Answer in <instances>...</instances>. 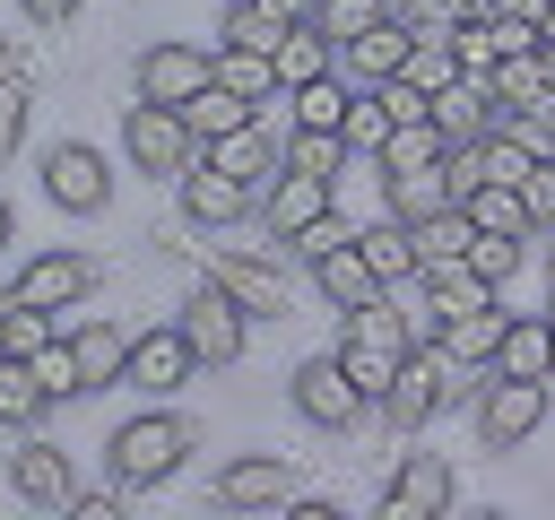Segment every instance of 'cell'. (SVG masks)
<instances>
[{"instance_id": "1", "label": "cell", "mask_w": 555, "mask_h": 520, "mask_svg": "<svg viewBox=\"0 0 555 520\" xmlns=\"http://www.w3.org/2000/svg\"><path fill=\"white\" fill-rule=\"evenodd\" d=\"M191 451H199V425H191L182 407H139V416H121V425H113V442H104L113 485H130V494H147V485L182 477V459H191Z\"/></svg>"}, {"instance_id": "2", "label": "cell", "mask_w": 555, "mask_h": 520, "mask_svg": "<svg viewBox=\"0 0 555 520\" xmlns=\"http://www.w3.org/2000/svg\"><path fill=\"white\" fill-rule=\"evenodd\" d=\"M121 165L147 173V182H182L199 165V139H191L182 104H130L121 113Z\"/></svg>"}, {"instance_id": "3", "label": "cell", "mask_w": 555, "mask_h": 520, "mask_svg": "<svg viewBox=\"0 0 555 520\" xmlns=\"http://www.w3.org/2000/svg\"><path fill=\"white\" fill-rule=\"evenodd\" d=\"M442 407H460V364L442 355V347H408V364H399V381L382 390V425L390 433H425Z\"/></svg>"}, {"instance_id": "4", "label": "cell", "mask_w": 555, "mask_h": 520, "mask_svg": "<svg viewBox=\"0 0 555 520\" xmlns=\"http://www.w3.org/2000/svg\"><path fill=\"white\" fill-rule=\"evenodd\" d=\"M286 399H295V416H304L312 433H356V425H364V407H373V399L347 381L338 347H330V355H304V364L286 373Z\"/></svg>"}, {"instance_id": "5", "label": "cell", "mask_w": 555, "mask_h": 520, "mask_svg": "<svg viewBox=\"0 0 555 520\" xmlns=\"http://www.w3.org/2000/svg\"><path fill=\"white\" fill-rule=\"evenodd\" d=\"M43 199H52L61 217H104V208H113V156L87 147V139L43 147Z\"/></svg>"}, {"instance_id": "6", "label": "cell", "mask_w": 555, "mask_h": 520, "mask_svg": "<svg viewBox=\"0 0 555 520\" xmlns=\"http://www.w3.org/2000/svg\"><path fill=\"white\" fill-rule=\"evenodd\" d=\"M477 451H520L538 425H546V381H529V373H494L486 390H477Z\"/></svg>"}, {"instance_id": "7", "label": "cell", "mask_w": 555, "mask_h": 520, "mask_svg": "<svg viewBox=\"0 0 555 520\" xmlns=\"http://www.w3.org/2000/svg\"><path fill=\"white\" fill-rule=\"evenodd\" d=\"M208 78H217V43L199 52V43H182V35L147 43V52H139V69H130L139 104H191V95H199Z\"/></svg>"}, {"instance_id": "8", "label": "cell", "mask_w": 555, "mask_h": 520, "mask_svg": "<svg viewBox=\"0 0 555 520\" xmlns=\"http://www.w3.org/2000/svg\"><path fill=\"white\" fill-rule=\"evenodd\" d=\"M182 329H191L199 364H243V347H251V312H243L217 277H199V286L182 295Z\"/></svg>"}, {"instance_id": "9", "label": "cell", "mask_w": 555, "mask_h": 520, "mask_svg": "<svg viewBox=\"0 0 555 520\" xmlns=\"http://www.w3.org/2000/svg\"><path fill=\"white\" fill-rule=\"evenodd\" d=\"M460 503V477H451V459H434V451H408L390 477H382V520H442Z\"/></svg>"}, {"instance_id": "10", "label": "cell", "mask_w": 555, "mask_h": 520, "mask_svg": "<svg viewBox=\"0 0 555 520\" xmlns=\"http://www.w3.org/2000/svg\"><path fill=\"white\" fill-rule=\"evenodd\" d=\"M286 494H295V459L286 451H243V459H225L208 477V503L217 511H278Z\"/></svg>"}, {"instance_id": "11", "label": "cell", "mask_w": 555, "mask_h": 520, "mask_svg": "<svg viewBox=\"0 0 555 520\" xmlns=\"http://www.w3.org/2000/svg\"><path fill=\"white\" fill-rule=\"evenodd\" d=\"M191 373H199V347H191V329H182V321H165V329H139V338H130V364H121V381H130V390L173 399Z\"/></svg>"}, {"instance_id": "12", "label": "cell", "mask_w": 555, "mask_h": 520, "mask_svg": "<svg viewBox=\"0 0 555 520\" xmlns=\"http://www.w3.org/2000/svg\"><path fill=\"white\" fill-rule=\"evenodd\" d=\"M9 494H17V503H35V511H69V494H78L69 451H61V442H43V433H17V451H9Z\"/></svg>"}, {"instance_id": "13", "label": "cell", "mask_w": 555, "mask_h": 520, "mask_svg": "<svg viewBox=\"0 0 555 520\" xmlns=\"http://www.w3.org/2000/svg\"><path fill=\"white\" fill-rule=\"evenodd\" d=\"M338 199H330V173H304V165H278V182L260 191V225L269 243H295L304 225H321Z\"/></svg>"}, {"instance_id": "14", "label": "cell", "mask_w": 555, "mask_h": 520, "mask_svg": "<svg viewBox=\"0 0 555 520\" xmlns=\"http://www.w3.org/2000/svg\"><path fill=\"white\" fill-rule=\"evenodd\" d=\"M9 295H17V303H43V312H69V303L95 295V260H87V251H35V260L9 277Z\"/></svg>"}, {"instance_id": "15", "label": "cell", "mask_w": 555, "mask_h": 520, "mask_svg": "<svg viewBox=\"0 0 555 520\" xmlns=\"http://www.w3.org/2000/svg\"><path fill=\"white\" fill-rule=\"evenodd\" d=\"M408 52H416V26L390 9V17H373L356 43H338V69H347L356 87H390V78L408 69Z\"/></svg>"}, {"instance_id": "16", "label": "cell", "mask_w": 555, "mask_h": 520, "mask_svg": "<svg viewBox=\"0 0 555 520\" xmlns=\"http://www.w3.org/2000/svg\"><path fill=\"white\" fill-rule=\"evenodd\" d=\"M208 277L251 312V321H286V277H278V260H251V251H225V260H208Z\"/></svg>"}, {"instance_id": "17", "label": "cell", "mask_w": 555, "mask_h": 520, "mask_svg": "<svg viewBox=\"0 0 555 520\" xmlns=\"http://www.w3.org/2000/svg\"><path fill=\"white\" fill-rule=\"evenodd\" d=\"M382 208H390L399 225H425V217L460 208V191H451V156H442V165H416V173H382Z\"/></svg>"}, {"instance_id": "18", "label": "cell", "mask_w": 555, "mask_h": 520, "mask_svg": "<svg viewBox=\"0 0 555 520\" xmlns=\"http://www.w3.org/2000/svg\"><path fill=\"white\" fill-rule=\"evenodd\" d=\"M251 182H234V173H217V165H191L182 173V217L208 234V225H234V217H251Z\"/></svg>"}, {"instance_id": "19", "label": "cell", "mask_w": 555, "mask_h": 520, "mask_svg": "<svg viewBox=\"0 0 555 520\" xmlns=\"http://www.w3.org/2000/svg\"><path fill=\"white\" fill-rule=\"evenodd\" d=\"M312 286H321V303H330V312H356V303H373V295H390V286L373 277V260L356 251V234H347V243H330V251L312 260Z\"/></svg>"}, {"instance_id": "20", "label": "cell", "mask_w": 555, "mask_h": 520, "mask_svg": "<svg viewBox=\"0 0 555 520\" xmlns=\"http://www.w3.org/2000/svg\"><path fill=\"white\" fill-rule=\"evenodd\" d=\"M494 373L555 381V321H546V312H512V321H503V338H494Z\"/></svg>"}, {"instance_id": "21", "label": "cell", "mask_w": 555, "mask_h": 520, "mask_svg": "<svg viewBox=\"0 0 555 520\" xmlns=\"http://www.w3.org/2000/svg\"><path fill=\"white\" fill-rule=\"evenodd\" d=\"M434 130H442L451 147L486 139V130H494V87H486V78H451V87H434Z\"/></svg>"}, {"instance_id": "22", "label": "cell", "mask_w": 555, "mask_h": 520, "mask_svg": "<svg viewBox=\"0 0 555 520\" xmlns=\"http://www.w3.org/2000/svg\"><path fill=\"white\" fill-rule=\"evenodd\" d=\"M356 251L373 260V277H382V286H416V277H425V260H416V234H408L390 208H382L373 225H356Z\"/></svg>"}, {"instance_id": "23", "label": "cell", "mask_w": 555, "mask_h": 520, "mask_svg": "<svg viewBox=\"0 0 555 520\" xmlns=\"http://www.w3.org/2000/svg\"><path fill=\"white\" fill-rule=\"evenodd\" d=\"M69 355H78V390H113L121 364H130V329L121 321H78L69 329Z\"/></svg>"}, {"instance_id": "24", "label": "cell", "mask_w": 555, "mask_h": 520, "mask_svg": "<svg viewBox=\"0 0 555 520\" xmlns=\"http://www.w3.org/2000/svg\"><path fill=\"white\" fill-rule=\"evenodd\" d=\"M468 165H477V182H520V191H529L546 156H538L520 130H486V139H468Z\"/></svg>"}, {"instance_id": "25", "label": "cell", "mask_w": 555, "mask_h": 520, "mask_svg": "<svg viewBox=\"0 0 555 520\" xmlns=\"http://www.w3.org/2000/svg\"><path fill=\"white\" fill-rule=\"evenodd\" d=\"M460 208H468L486 234H538V225H546V217H538V199H529L520 182H477Z\"/></svg>"}, {"instance_id": "26", "label": "cell", "mask_w": 555, "mask_h": 520, "mask_svg": "<svg viewBox=\"0 0 555 520\" xmlns=\"http://www.w3.org/2000/svg\"><path fill=\"white\" fill-rule=\"evenodd\" d=\"M503 321H512L503 303H468V312H451V321H442V355L494 373V338H503Z\"/></svg>"}, {"instance_id": "27", "label": "cell", "mask_w": 555, "mask_h": 520, "mask_svg": "<svg viewBox=\"0 0 555 520\" xmlns=\"http://www.w3.org/2000/svg\"><path fill=\"white\" fill-rule=\"evenodd\" d=\"M347 95H356V78L347 69H321V78L286 87V113H295V130H338L347 121Z\"/></svg>"}, {"instance_id": "28", "label": "cell", "mask_w": 555, "mask_h": 520, "mask_svg": "<svg viewBox=\"0 0 555 520\" xmlns=\"http://www.w3.org/2000/svg\"><path fill=\"white\" fill-rule=\"evenodd\" d=\"M43 407H52L43 373H35L26 355H0V425H9V433H35V425H43Z\"/></svg>"}, {"instance_id": "29", "label": "cell", "mask_w": 555, "mask_h": 520, "mask_svg": "<svg viewBox=\"0 0 555 520\" xmlns=\"http://www.w3.org/2000/svg\"><path fill=\"white\" fill-rule=\"evenodd\" d=\"M182 121H191V139H199V147H208V139H225V130H243V121H260V104H251V95H234V87H217V78H208V87H199V95H191V104H182Z\"/></svg>"}, {"instance_id": "30", "label": "cell", "mask_w": 555, "mask_h": 520, "mask_svg": "<svg viewBox=\"0 0 555 520\" xmlns=\"http://www.w3.org/2000/svg\"><path fill=\"white\" fill-rule=\"evenodd\" d=\"M338 364H347V381H356V390H364V399L382 407V390L399 381L408 347H382V338H347V329H338Z\"/></svg>"}, {"instance_id": "31", "label": "cell", "mask_w": 555, "mask_h": 520, "mask_svg": "<svg viewBox=\"0 0 555 520\" xmlns=\"http://www.w3.org/2000/svg\"><path fill=\"white\" fill-rule=\"evenodd\" d=\"M61 329H69L61 312H43V303H17V295H0V355H26V364H35V355H43V347H52Z\"/></svg>"}, {"instance_id": "32", "label": "cell", "mask_w": 555, "mask_h": 520, "mask_svg": "<svg viewBox=\"0 0 555 520\" xmlns=\"http://www.w3.org/2000/svg\"><path fill=\"white\" fill-rule=\"evenodd\" d=\"M321 69H338V43H330L312 17H295V26L278 35V78H286V87H304V78H321Z\"/></svg>"}, {"instance_id": "33", "label": "cell", "mask_w": 555, "mask_h": 520, "mask_svg": "<svg viewBox=\"0 0 555 520\" xmlns=\"http://www.w3.org/2000/svg\"><path fill=\"white\" fill-rule=\"evenodd\" d=\"M217 87H234V95L269 104L286 78H278V52H251V43H217Z\"/></svg>"}, {"instance_id": "34", "label": "cell", "mask_w": 555, "mask_h": 520, "mask_svg": "<svg viewBox=\"0 0 555 520\" xmlns=\"http://www.w3.org/2000/svg\"><path fill=\"white\" fill-rule=\"evenodd\" d=\"M390 130H399V121H390V95H382V87H356V95H347V121H338L347 156H382Z\"/></svg>"}, {"instance_id": "35", "label": "cell", "mask_w": 555, "mask_h": 520, "mask_svg": "<svg viewBox=\"0 0 555 520\" xmlns=\"http://www.w3.org/2000/svg\"><path fill=\"white\" fill-rule=\"evenodd\" d=\"M442 156H451V139H442L434 121H399L373 165H382V173H416V165H442Z\"/></svg>"}, {"instance_id": "36", "label": "cell", "mask_w": 555, "mask_h": 520, "mask_svg": "<svg viewBox=\"0 0 555 520\" xmlns=\"http://www.w3.org/2000/svg\"><path fill=\"white\" fill-rule=\"evenodd\" d=\"M408 234H416V260H425V269H442V260H468L477 217H468V208H442V217H425V225H408Z\"/></svg>"}, {"instance_id": "37", "label": "cell", "mask_w": 555, "mask_h": 520, "mask_svg": "<svg viewBox=\"0 0 555 520\" xmlns=\"http://www.w3.org/2000/svg\"><path fill=\"white\" fill-rule=\"evenodd\" d=\"M416 286H425V295H434L442 312H468V303H494V286H486V277H477L468 260H442V269H425Z\"/></svg>"}, {"instance_id": "38", "label": "cell", "mask_w": 555, "mask_h": 520, "mask_svg": "<svg viewBox=\"0 0 555 520\" xmlns=\"http://www.w3.org/2000/svg\"><path fill=\"white\" fill-rule=\"evenodd\" d=\"M399 78L434 95V87H451V78H468V69H460V52H451V35H416V52H408V69H399Z\"/></svg>"}, {"instance_id": "39", "label": "cell", "mask_w": 555, "mask_h": 520, "mask_svg": "<svg viewBox=\"0 0 555 520\" xmlns=\"http://www.w3.org/2000/svg\"><path fill=\"white\" fill-rule=\"evenodd\" d=\"M520 260H529V234H486V225H477V243H468V269H477L486 286H503Z\"/></svg>"}, {"instance_id": "40", "label": "cell", "mask_w": 555, "mask_h": 520, "mask_svg": "<svg viewBox=\"0 0 555 520\" xmlns=\"http://www.w3.org/2000/svg\"><path fill=\"white\" fill-rule=\"evenodd\" d=\"M373 17H390V0H312V26H321L330 43H356Z\"/></svg>"}, {"instance_id": "41", "label": "cell", "mask_w": 555, "mask_h": 520, "mask_svg": "<svg viewBox=\"0 0 555 520\" xmlns=\"http://www.w3.org/2000/svg\"><path fill=\"white\" fill-rule=\"evenodd\" d=\"M278 35H286V17H269V9H251V0H225V35H217V43H251V52H278Z\"/></svg>"}, {"instance_id": "42", "label": "cell", "mask_w": 555, "mask_h": 520, "mask_svg": "<svg viewBox=\"0 0 555 520\" xmlns=\"http://www.w3.org/2000/svg\"><path fill=\"white\" fill-rule=\"evenodd\" d=\"M451 52H460V69H468V78H494V61H503V52H494V35H486V9H468V17L451 26Z\"/></svg>"}, {"instance_id": "43", "label": "cell", "mask_w": 555, "mask_h": 520, "mask_svg": "<svg viewBox=\"0 0 555 520\" xmlns=\"http://www.w3.org/2000/svg\"><path fill=\"white\" fill-rule=\"evenodd\" d=\"M286 165H304V173H338V165H347V139H338V130H286Z\"/></svg>"}, {"instance_id": "44", "label": "cell", "mask_w": 555, "mask_h": 520, "mask_svg": "<svg viewBox=\"0 0 555 520\" xmlns=\"http://www.w3.org/2000/svg\"><path fill=\"white\" fill-rule=\"evenodd\" d=\"M26 121H35V95H26V78H0V165L17 156V139H26Z\"/></svg>"}, {"instance_id": "45", "label": "cell", "mask_w": 555, "mask_h": 520, "mask_svg": "<svg viewBox=\"0 0 555 520\" xmlns=\"http://www.w3.org/2000/svg\"><path fill=\"white\" fill-rule=\"evenodd\" d=\"M35 373H43V390H52V399H87V390H78V355H69V329H61V338L35 355Z\"/></svg>"}, {"instance_id": "46", "label": "cell", "mask_w": 555, "mask_h": 520, "mask_svg": "<svg viewBox=\"0 0 555 520\" xmlns=\"http://www.w3.org/2000/svg\"><path fill=\"white\" fill-rule=\"evenodd\" d=\"M399 17H408L416 35H451V26L468 17V0H399Z\"/></svg>"}, {"instance_id": "47", "label": "cell", "mask_w": 555, "mask_h": 520, "mask_svg": "<svg viewBox=\"0 0 555 520\" xmlns=\"http://www.w3.org/2000/svg\"><path fill=\"white\" fill-rule=\"evenodd\" d=\"M330 243H347V225H338V208H330V217H321V225H304V234H295V243H286V251H295V260H304V269H312V260H321V251H330Z\"/></svg>"}, {"instance_id": "48", "label": "cell", "mask_w": 555, "mask_h": 520, "mask_svg": "<svg viewBox=\"0 0 555 520\" xmlns=\"http://www.w3.org/2000/svg\"><path fill=\"white\" fill-rule=\"evenodd\" d=\"M442 321H451V312H442L434 295H416V303H408V347H442Z\"/></svg>"}, {"instance_id": "49", "label": "cell", "mask_w": 555, "mask_h": 520, "mask_svg": "<svg viewBox=\"0 0 555 520\" xmlns=\"http://www.w3.org/2000/svg\"><path fill=\"white\" fill-rule=\"evenodd\" d=\"M121 494H130V485H113V494H104V485H78V494H69V511H78V520H113V511H121Z\"/></svg>"}, {"instance_id": "50", "label": "cell", "mask_w": 555, "mask_h": 520, "mask_svg": "<svg viewBox=\"0 0 555 520\" xmlns=\"http://www.w3.org/2000/svg\"><path fill=\"white\" fill-rule=\"evenodd\" d=\"M17 9H26V17H35V26H69V17H78V9H87V0H17Z\"/></svg>"}, {"instance_id": "51", "label": "cell", "mask_w": 555, "mask_h": 520, "mask_svg": "<svg viewBox=\"0 0 555 520\" xmlns=\"http://www.w3.org/2000/svg\"><path fill=\"white\" fill-rule=\"evenodd\" d=\"M251 9H269V17H286V26H295V17H312V0H251Z\"/></svg>"}, {"instance_id": "52", "label": "cell", "mask_w": 555, "mask_h": 520, "mask_svg": "<svg viewBox=\"0 0 555 520\" xmlns=\"http://www.w3.org/2000/svg\"><path fill=\"white\" fill-rule=\"evenodd\" d=\"M0 78H17V43L9 35H0Z\"/></svg>"}, {"instance_id": "53", "label": "cell", "mask_w": 555, "mask_h": 520, "mask_svg": "<svg viewBox=\"0 0 555 520\" xmlns=\"http://www.w3.org/2000/svg\"><path fill=\"white\" fill-rule=\"evenodd\" d=\"M0 243H17V208L9 199H0Z\"/></svg>"}, {"instance_id": "54", "label": "cell", "mask_w": 555, "mask_h": 520, "mask_svg": "<svg viewBox=\"0 0 555 520\" xmlns=\"http://www.w3.org/2000/svg\"><path fill=\"white\" fill-rule=\"evenodd\" d=\"M538 69H546V95H555V43H546V52H538Z\"/></svg>"}, {"instance_id": "55", "label": "cell", "mask_w": 555, "mask_h": 520, "mask_svg": "<svg viewBox=\"0 0 555 520\" xmlns=\"http://www.w3.org/2000/svg\"><path fill=\"white\" fill-rule=\"evenodd\" d=\"M468 9H503V0H468Z\"/></svg>"}]
</instances>
